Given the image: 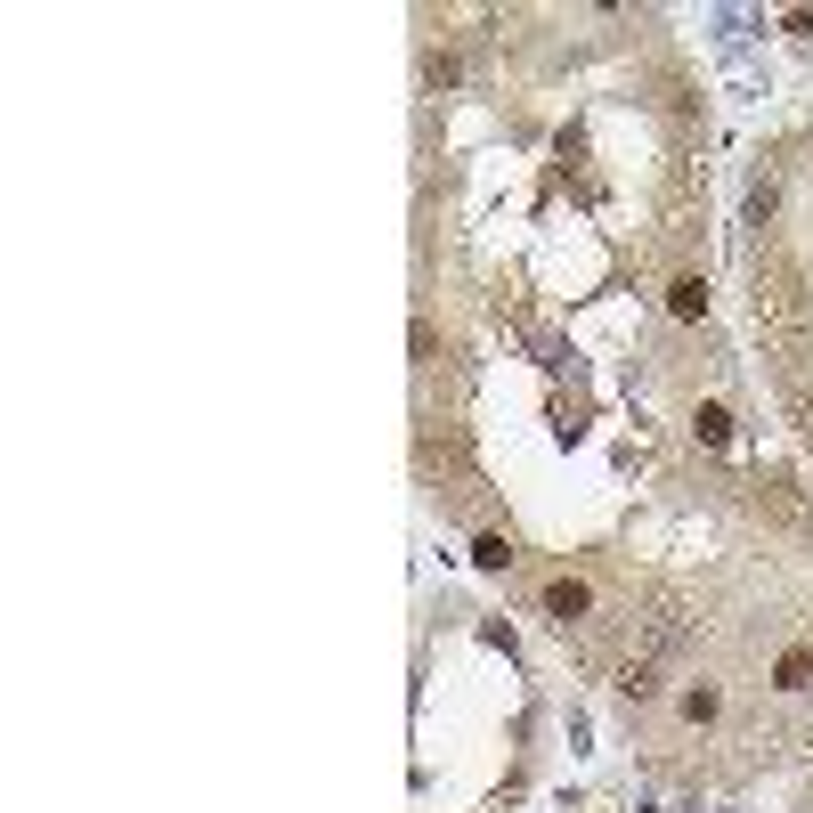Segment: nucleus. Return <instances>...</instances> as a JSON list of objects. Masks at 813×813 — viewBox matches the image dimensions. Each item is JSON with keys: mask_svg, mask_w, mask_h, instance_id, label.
<instances>
[{"mask_svg": "<svg viewBox=\"0 0 813 813\" xmlns=\"http://www.w3.org/2000/svg\"><path fill=\"white\" fill-rule=\"evenodd\" d=\"M692 423H700V448H732V415L724 407H700Z\"/></svg>", "mask_w": 813, "mask_h": 813, "instance_id": "nucleus-1", "label": "nucleus"}]
</instances>
